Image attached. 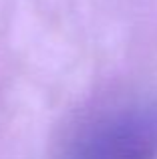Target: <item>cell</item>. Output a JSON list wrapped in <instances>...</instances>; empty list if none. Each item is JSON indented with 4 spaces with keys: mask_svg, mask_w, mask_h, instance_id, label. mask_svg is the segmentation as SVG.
I'll use <instances>...</instances> for the list:
<instances>
[{
    "mask_svg": "<svg viewBox=\"0 0 157 159\" xmlns=\"http://www.w3.org/2000/svg\"><path fill=\"white\" fill-rule=\"evenodd\" d=\"M59 159H157V101L97 107L75 125Z\"/></svg>",
    "mask_w": 157,
    "mask_h": 159,
    "instance_id": "obj_1",
    "label": "cell"
}]
</instances>
